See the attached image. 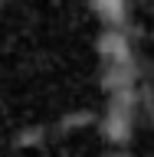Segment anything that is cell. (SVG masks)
<instances>
[{
	"instance_id": "obj_1",
	"label": "cell",
	"mask_w": 154,
	"mask_h": 157,
	"mask_svg": "<svg viewBox=\"0 0 154 157\" xmlns=\"http://www.w3.org/2000/svg\"><path fill=\"white\" fill-rule=\"evenodd\" d=\"M102 49H105V59L115 69H131V49H128V36H125V33H118V29L105 33Z\"/></svg>"
},
{
	"instance_id": "obj_2",
	"label": "cell",
	"mask_w": 154,
	"mask_h": 157,
	"mask_svg": "<svg viewBox=\"0 0 154 157\" xmlns=\"http://www.w3.org/2000/svg\"><path fill=\"white\" fill-rule=\"evenodd\" d=\"M95 10L108 23H121L125 13H128V0H95Z\"/></svg>"
}]
</instances>
